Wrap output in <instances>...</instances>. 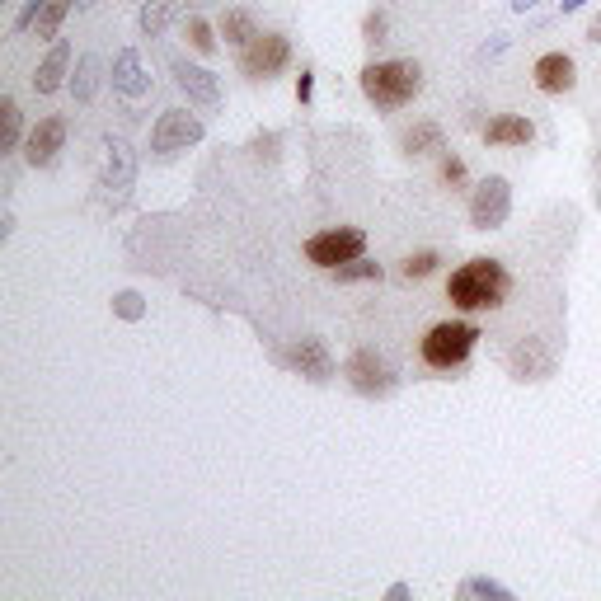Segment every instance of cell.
Masks as SVG:
<instances>
[{
  "label": "cell",
  "instance_id": "cell-25",
  "mask_svg": "<svg viewBox=\"0 0 601 601\" xmlns=\"http://www.w3.org/2000/svg\"><path fill=\"white\" fill-rule=\"evenodd\" d=\"M465 597H489V601H512V592L503 583H494V578H470V583L461 587Z\"/></svg>",
  "mask_w": 601,
  "mask_h": 601
},
{
  "label": "cell",
  "instance_id": "cell-26",
  "mask_svg": "<svg viewBox=\"0 0 601 601\" xmlns=\"http://www.w3.org/2000/svg\"><path fill=\"white\" fill-rule=\"evenodd\" d=\"M188 43H193V52H202V57H212V52H216L212 24H207V19H188Z\"/></svg>",
  "mask_w": 601,
  "mask_h": 601
},
{
  "label": "cell",
  "instance_id": "cell-3",
  "mask_svg": "<svg viewBox=\"0 0 601 601\" xmlns=\"http://www.w3.org/2000/svg\"><path fill=\"white\" fill-rule=\"evenodd\" d=\"M475 343H479V324L442 320V324H432L428 334H423L418 353H423V362H428L432 371H456L465 357L475 353Z\"/></svg>",
  "mask_w": 601,
  "mask_h": 601
},
{
  "label": "cell",
  "instance_id": "cell-9",
  "mask_svg": "<svg viewBox=\"0 0 601 601\" xmlns=\"http://www.w3.org/2000/svg\"><path fill=\"white\" fill-rule=\"evenodd\" d=\"M66 146V118H38V123L29 127V137H24V160H29L33 170H43V165H52L57 160V151Z\"/></svg>",
  "mask_w": 601,
  "mask_h": 601
},
{
  "label": "cell",
  "instance_id": "cell-2",
  "mask_svg": "<svg viewBox=\"0 0 601 601\" xmlns=\"http://www.w3.org/2000/svg\"><path fill=\"white\" fill-rule=\"evenodd\" d=\"M418 90H423V66L409 62V57H395V62H367V66H362V94H367L376 108L414 104Z\"/></svg>",
  "mask_w": 601,
  "mask_h": 601
},
{
  "label": "cell",
  "instance_id": "cell-22",
  "mask_svg": "<svg viewBox=\"0 0 601 601\" xmlns=\"http://www.w3.org/2000/svg\"><path fill=\"white\" fill-rule=\"evenodd\" d=\"M170 15H174V0H146V5H141V33H146V38L165 33Z\"/></svg>",
  "mask_w": 601,
  "mask_h": 601
},
{
  "label": "cell",
  "instance_id": "cell-37",
  "mask_svg": "<svg viewBox=\"0 0 601 601\" xmlns=\"http://www.w3.org/2000/svg\"><path fill=\"white\" fill-rule=\"evenodd\" d=\"M597 207H601V193H597Z\"/></svg>",
  "mask_w": 601,
  "mask_h": 601
},
{
  "label": "cell",
  "instance_id": "cell-7",
  "mask_svg": "<svg viewBox=\"0 0 601 601\" xmlns=\"http://www.w3.org/2000/svg\"><path fill=\"white\" fill-rule=\"evenodd\" d=\"M287 62H292V43L282 33H259L249 47H240V71L249 80H273Z\"/></svg>",
  "mask_w": 601,
  "mask_h": 601
},
{
  "label": "cell",
  "instance_id": "cell-4",
  "mask_svg": "<svg viewBox=\"0 0 601 601\" xmlns=\"http://www.w3.org/2000/svg\"><path fill=\"white\" fill-rule=\"evenodd\" d=\"M362 249H367V231H357V226H339V231H320L306 240V259L324 273H334L343 263L362 259Z\"/></svg>",
  "mask_w": 601,
  "mask_h": 601
},
{
  "label": "cell",
  "instance_id": "cell-35",
  "mask_svg": "<svg viewBox=\"0 0 601 601\" xmlns=\"http://www.w3.org/2000/svg\"><path fill=\"white\" fill-rule=\"evenodd\" d=\"M587 0H564V15H573V10H583Z\"/></svg>",
  "mask_w": 601,
  "mask_h": 601
},
{
  "label": "cell",
  "instance_id": "cell-23",
  "mask_svg": "<svg viewBox=\"0 0 601 601\" xmlns=\"http://www.w3.org/2000/svg\"><path fill=\"white\" fill-rule=\"evenodd\" d=\"M71 90H76L80 104H90V99H94V90H99V62H94V57H80L76 80H71Z\"/></svg>",
  "mask_w": 601,
  "mask_h": 601
},
{
  "label": "cell",
  "instance_id": "cell-18",
  "mask_svg": "<svg viewBox=\"0 0 601 601\" xmlns=\"http://www.w3.org/2000/svg\"><path fill=\"white\" fill-rule=\"evenodd\" d=\"M104 184H108V188H127V184H132V151H127L123 141H108Z\"/></svg>",
  "mask_w": 601,
  "mask_h": 601
},
{
  "label": "cell",
  "instance_id": "cell-33",
  "mask_svg": "<svg viewBox=\"0 0 601 601\" xmlns=\"http://www.w3.org/2000/svg\"><path fill=\"white\" fill-rule=\"evenodd\" d=\"M587 43H597V47H601V15L592 19V24H587Z\"/></svg>",
  "mask_w": 601,
  "mask_h": 601
},
{
  "label": "cell",
  "instance_id": "cell-5",
  "mask_svg": "<svg viewBox=\"0 0 601 601\" xmlns=\"http://www.w3.org/2000/svg\"><path fill=\"white\" fill-rule=\"evenodd\" d=\"M202 118L188 113V108H165L151 127V151L155 155H174V151H188L193 141H202Z\"/></svg>",
  "mask_w": 601,
  "mask_h": 601
},
{
  "label": "cell",
  "instance_id": "cell-1",
  "mask_svg": "<svg viewBox=\"0 0 601 601\" xmlns=\"http://www.w3.org/2000/svg\"><path fill=\"white\" fill-rule=\"evenodd\" d=\"M512 292V273L498 259H470L447 278V301L465 315L475 310H498Z\"/></svg>",
  "mask_w": 601,
  "mask_h": 601
},
{
  "label": "cell",
  "instance_id": "cell-20",
  "mask_svg": "<svg viewBox=\"0 0 601 601\" xmlns=\"http://www.w3.org/2000/svg\"><path fill=\"white\" fill-rule=\"evenodd\" d=\"M24 137V118H19L15 99H0V151H15Z\"/></svg>",
  "mask_w": 601,
  "mask_h": 601
},
{
  "label": "cell",
  "instance_id": "cell-8",
  "mask_svg": "<svg viewBox=\"0 0 601 601\" xmlns=\"http://www.w3.org/2000/svg\"><path fill=\"white\" fill-rule=\"evenodd\" d=\"M343 376H348V386H353L357 395H390V390H395V367H390L376 348H357V353L348 357Z\"/></svg>",
  "mask_w": 601,
  "mask_h": 601
},
{
  "label": "cell",
  "instance_id": "cell-15",
  "mask_svg": "<svg viewBox=\"0 0 601 601\" xmlns=\"http://www.w3.org/2000/svg\"><path fill=\"white\" fill-rule=\"evenodd\" d=\"M66 66H71V47L57 43L43 57V66L33 71V90H38V94H57V90H62V80H66Z\"/></svg>",
  "mask_w": 601,
  "mask_h": 601
},
{
  "label": "cell",
  "instance_id": "cell-19",
  "mask_svg": "<svg viewBox=\"0 0 601 601\" xmlns=\"http://www.w3.org/2000/svg\"><path fill=\"white\" fill-rule=\"evenodd\" d=\"M71 5H76V0H43V5H38V19H33V33H38V38H57L62 19L71 15Z\"/></svg>",
  "mask_w": 601,
  "mask_h": 601
},
{
  "label": "cell",
  "instance_id": "cell-10",
  "mask_svg": "<svg viewBox=\"0 0 601 601\" xmlns=\"http://www.w3.org/2000/svg\"><path fill=\"white\" fill-rule=\"evenodd\" d=\"M531 76H536V90L540 94H569L573 85H578V66H573L569 52H545Z\"/></svg>",
  "mask_w": 601,
  "mask_h": 601
},
{
  "label": "cell",
  "instance_id": "cell-34",
  "mask_svg": "<svg viewBox=\"0 0 601 601\" xmlns=\"http://www.w3.org/2000/svg\"><path fill=\"white\" fill-rule=\"evenodd\" d=\"M540 0H512V10H517V15H526V10H536Z\"/></svg>",
  "mask_w": 601,
  "mask_h": 601
},
{
  "label": "cell",
  "instance_id": "cell-28",
  "mask_svg": "<svg viewBox=\"0 0 601 601\" xmlns=\"http://www.w3.org/2000/svg\"><path fill=\"white\" fill-rule=\"evenodd\" d=\"M386 29H390V24H386V15H381V10H371V15L362 19V38H367L371 47L386 43Z\"/></svg>",
  "mask_w": 601,
  "mask_h": 601
},
{
  "label": "cell",
  "instance_id": "cell-32",
  "mask_svg": "<svg viewBox=\"0 0 601 601\" xmlns=\"http://www.w3.org/2000/svg\"><path fill=\"white\" fill-rule=\"evenodd\" d=\"M310 90H315V80H310V71H301V80H296V99L306 104V99H310Z\"/></svg>",
  "mask_w": 601,
  "mask_h": 601
},
{
  "label": "cell",
  "instance_id": "cell-21",
  "mask_svg": "<svg viewBox=\"0 0 601 601\" xmlns=\"http://www.w3.org/2000/svg\"><path fill=\"white\" fill-rule=\"evenodd\" d=\"M404 151L409 155H432V151H442V127L437 123H418L409 137H404Z\"/></svg>",
  "mask_w": 601,
  "mask_h": 601
},
{
  "label": "cell",
  "instance_id": "cell-38",
  "mask_svg": "<svg viewBox=\"0 0 601 601\" xmlns=\"http://www.w3.org/2000/svg\"><path fill=\"white\" fill-rule=\"evenodd\" d=\"M174 5H179V0H174Z\"/></svg>",
  "mask_w": 601,
  "mask_h": 601
},
{
  "label": "cell",
  "instance_id": "cell-16",
  "mask_svg": "<svg viewBox=\"0 0 601 601\" xmlns=\"http://www.w3.org/2000/svg\"><path fill=\"white\" fill-rule=\"evenodd\" d=\"M113 85H118L123 94H132V99H137V94H146V85H151V80H146V71H141V57L132 52V47H127V52H118V62H113Z\"/></svg>",
  "mask_w": 601,
  "mask_h": 601
},
{
  "label": "cell",
  "instance_id": "cell-12",
  "mask_svg": "<svg viewBox=\"0 0 601 601\" xmlns=\"http://www.w3.org/2000/svg\"><path fill=\"white\" fill-rule=\"evenodd\" d=\"M174 80H179V90H184L193 104H202V108H216V104H221V85H216V76L207 71V66L174 62Z\"/></svg>",
  "mask_w": 601,
  "mask_h": 601
},
{
  "label": "cell",
  "instance_id": "cell-24",
  "mask_svg": "<svg viewBox=\"0 0 601 601\" xmlns=\"http://www.w3.org/2000/svg\"><path fill=\"white\" fill-rule=\"evenodd\" d=\"M334 278L339 282H381V263L353 259V263H343V268H334Z\"/></svg>",
  "mask_w": 601,
  "mask_h": 601
},
{
  "label": "cell",
  "instance_id": "cell-13",
  "mask_svg": "<svg viewBox=\"0 0 601 601\" xmlns=\"http://www.w3.org/2000/svg\"><path fill=\"white\" fill-rule=\"evenodd\" d=\"M531 137H536V127L526 123L522 113H503V118H494V123L484 127L489 146H531Z\"/></svg>",
  "mask_w": 601,
  "mask_h": 601
},
{
  "label": "cell",
  "instance_id": "cell-29",
  "mask_svg": "<svg viewBox=\"0 0 601 601\" xmlns=\"http://www.w3.org/2000/svg\"><path fill=\"white\" fill-rule=\"evenodd\" d=\"M442 184H465V160H456V155H447V160H442Z\"/></svg>",
  "mask_w": 601,
  "mask_h": 601
},
{
  "label": "cell",
  "instance_id": "cell-27",
  "mask_svg": "<svg viewBox=\"0 0 601 601\" xmlns=\"http://www.w3.org/2000/svg\"><path fill=\"white\" fill-rule=\"evenodd\" d=\"M432 268H437V254H409V259H404V278H409V282H423Z\"/></svg>",
  "mask_w": 601,
  "mask_h": 601
},
{
  "label": "cell",
  "instance_id": "cell-36",
  "mask_svg": "<svg viewBox=\"0 0 601 601\" xmlns=\"http://www.w3.org/2000/svg\"><path fill=\"white\" fill-rule=\"evenodd\" d=\"M76 5H80V10H90V5H94V0H76Z\"/></svg>",
  "mask_w": 601,
  "mask_h": 601
},
{
  "label": "cell",
  "instance_id": "cell-30",
  "mask_svg": "<svg viewBox=\"0 0 601 601\" xmlns=\"http://www.w3.org/2000/svg\"><path fill=\"white\" fill-rule=\"evenodd\" d=\"M118 315H123V320H137V315H141V296H137V292H123V296H118Z\"/></svg>",
  "mask_w": 601,
  "mask_h": 601
},
{
  "label": "cell",
  "instance_id": "cell-14",
  "mask_svg": "<svg viewBox=\"0 0 601 601\" xmlns=\"http://www.w3.org/2000/svg\"><path fill=\"white\" fill-rule=\"evenodd\" d=\"M508 367H512V376H517V381H540V376L550 371V353L540 348V339H526V343H517V348H512Z\"/></svg>",
  "mask_w": 601,
  "mask_h": 601
},
{
  "label": "cell",
  "instance_id": "cell-17",
  "mask_svg": "<svg viewBox=\"0 0 601 601\" xmlns=\"http://www.w3.org/2000/svg\"><path fill=\"white\" fill-rule=\"evenodd\" d=\"M216 29H221V38H226L231 47H249L254 38H259V29H254V15H249V10H226Z\"/></svg>",
  "mask_w": 601,
  "mask_h": 601
},
{
  "label": "cell",
  "instance_id": "cell-6",
  "mask_svg": "<svg viewBox=\"0 0 601 601\" xmlns=\"http://www.w3.org/2000/svg\"><path fill=\"white\" fill-rule=\"evenodd\" d=\"M508 216H512L508 179H503V174H489V179L475 188V198H470V226H475V231H498Z\"/></svg>",
  "mask_w": 601,
  "mask_h": 601
},
{
  "label": "cell",
  "instance_id": "cell-31",
  "mask_svg": "<svg viewBox=\"0 0 601 601\" xmlns=\"http://www.w3.org/2000/svg\"><path fill=\"white\" fill-rule=\"evenodd\" d=\"M38 5H43V0H29V5H24V10H19L15 29H33V19H38Z\"/></svg>",
  "mask_w": 601,
  "mask_h": 601
},
{
  "label": "cell",
  "instance_id": "cell-11",
  "mask_svg": "<svg viewBox=\"0 0 601 601\" xmlns=\"http://www.w3.org/2000/svg\"><path fill=\"white\" fill-rule=\"evenodd\" d=\"M287 367L301 371L306 381H329L334 376V357H329V348L320 339H296L287 348Z\"/></svg>",
  "mask_w": 601,
  "mask_h": 601
}]
</instances>
